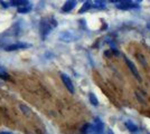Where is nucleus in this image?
<instances>
[{"instance_id":"f257e3e1","label":"nucleus","mask_w":150,"mask_h":134,"mask_svg":"<svg viewBox=\"0 0 150 134\" xmlns=\"http://www.w3.org/2000/svg\"><path fill=\"white\" fill-rule=\"evenodd\" d=\"M27 47H30L29 44H26V43H17V44L9 45L6 47L7 51H17V49H23V48H27Z\"/></svg>"},{"instance_id":"f03ea898","label":"nucleus","mask_w":150,"mask_h":134,"mask_svg":"<svg viewBox=\"0 0 150 134\" xmlns=\"http://www.w3.org/2000/svg\"><path fill=\"white\" fill-rule=\"evenodd\" d=\"M53 27H54V26L50 25L47 20H42V22H40V32L43 34V36H46L47 34H50V29H52Z\"/></svg>"},{"instance_id":"7ed1b4c3","label":"nucleus","mask_w":150,"mask_h":134,"mask_svg":"<svg viewBox=\"0 0 150 134\" xmlns=\"http://www.w3.org/2000/svg\"><path fill=\"white\" fill-rule=\"evenodd\" d=\"M103 132V123L96 119L95 124L91 128V133L92 134H102Z\"/></svg>"},{"instance_id":"20e7f679","label":"nucleus","mask_w":150,"mask_h":134,"mask_svg":"<svg viewBox=\"0 0 150 134\" xmlns=\"http://www.w3.org/2000/svg\"><path fill=\"white\" fill-rule=\"evenodd\" d=\"M62 81H63V83L65 84L66 88L69 89L71 93H74V86H73V83H72L71 78H69L67 75H65V74H62Z\"/></svg>"},{"instance_id":"39448f33","label":"nucleus","mask_w":150,"mask_h":134,"mask_svg":"<svg viewBox=\"0 0 150 134\" xmlns=\"http://www.w3.org/2000/svg\"><path fill=\"white\" fill-rule=\"evenodd\" d=\"M59 38H61V40H63V41H74L77 37L74 36V34H73V32H62V34H61Z\"/></svg>"},{"instance_id":"423d86ee","label":"nucleus","mask_w":150,"mask_h":134,"mask_svg":"<svg viewBox=\"0 0 150 134\" xmlns=\"http://www.w3.org/2000/svg\"><path fill=\"white\" fill-rule=\"evenodd\" d=\"M75 6H76V0H67V1L64 4L62 10L64 13H69V11H72V9H73Z\"/></svg>"},{"instance_id":"0eeeda50","label":"nucleus","mask_w":150,"mask_h":134,"mask_svg":"<svg viewBox=\"0 0 150 134\" xmlns=\"http://www.w3.org/2000/svg\"><path fill=\"white\" fill-rule=\"evenodd\" d=\"M125 62H127V64H128V66H129V68H130V69H131V72L133 73L134 77H136V78H138L139 81H141V78H140V75H139V73H138V69L136 68L134 64L132 63L131 60H129L128 58H125Z\"/></svg>"},{"instance_id":"6e6552de","label":"nucleus","mask_w":150,"mask_h":134,"mask_svg":"<svg viewBox=\"0 0 150 134\" xmlns=\"http://www.w3.org/2000/svg\"><path fill=\"white\" fill-rule=\"evenodd\" d=\"M132 5H133V4H132L131 0H120L118 8H125V9H128V8H133V7H136V6H132Z\"/></svg>"},{"instance_id":"1a4fd4ad","label":"nucleus","mask_w":150,"mask_h":134,"mask_svg":"<svg viewBox=\"0 0 150 134\" xmlns=\"http://www.w3.org/2000/svg\"><path fill=\"white\" fill-rule=\"evenodd\" d=\"M10 5L15 7H23L29 5L28 0H10Z\"/></svg>"},{"instance_id":"9d476101","label":"nucleus","mask_w":150,"mask_h":134,"mask_svg":"<svg viewBox=\"0 0 150 134\" xmlns=\"http://www.w3.org/2000/svg\"><path fill=\"white\" fill-rule=\"evenodd\" d=\"M91 7H92V1H91V0H88L86 2H84V5H83V7H82L81 9H80V11H79V13H84V11L88 10Z\"/></svg>"},{"instance_id":"9b49d317","label":"nucleus","mask_w":150,"mask_h":134,"mask_svg":"<svg viewBox=\"0 0 150 134\" xmlns=\"http://www.w3.org/2000/svg\"><path fill=\"white\" fill-rule=\"evenodd\" d=\"M31 10V6L30 5H27V6H23V7H18V13H26L28 11Z\"/></svg>"},{"instance_id":"f8f14e48","label":"nucleus","mask_w":150,"mask_h":134,"mask_svg":"<svg viewBox=\"0 0 150 134\" xmlns=\"http://www.w3.org/2000/svg\"><path fill=\"white\" fill-rule=\"evenodd\" d=\"M125 126L129 128L131 132H134V131H137L138 128H137V125L136 124H133L131 121H128V122H125Z\"/></svg>"},{"instance_id":"ddd939ff","label":"nucleus","mask_w":150,"mask_h":134,"mask_svg":"<svg viewBox=\"0 0 150 134\" xmlns=\"http://www.w3.org/2000/svg\"><path fill=\"white\" fill-rule=\"evenodd\" d=\"M105 5V0H94V7L96 8H104Z\"/></svg>"},{"instance_id":"4468645a","label":"nucleus","mask_w":150,"mask_h":134,"mask_svg":"<svg viewBox=\"0 0 150 134\" xmlns=\"http://www.w3.org/2000/svg\"><path fill=\"white\" fill-rule=\"evenodd\" d=\"M90 101H91V103H92L93 105H95V106L99 104V101H98V98L95 97V95H94L93 93H91V94H90Z\"/></svg>"},{"instance_id":"2eb2a0df","label":"nucleus","mask_w":150,"mask_h":134,"mask_svg":"<svg viewBox=\"0 0 150 134\" xmlns=\"http://www.w3.org/2000/svg\"><path fill=\"white\" fill-rule=\"evenodd\" d=\"M0 77L1 78H5V79H8V74H7L6 70L4 69L1 66H0Z\"/></svg>"},{"instance_id":"dca6fc26","label":"nucleus","mask_w":150,"mask_h":134,"mask_svg":"<svg viewBox=\"0 0 150 134\" xmlns=\"http://www.w3.org/2000/svg\"><path fill=\"white\" fill-rule=\"evenodd\" d=\"M20 109H23V111H25V112H24L25 114H29V109H26L24 105H20Z\"/></svg>"},{"instance_id":"f3484780","label":"nucleus","mask_w":150,"mask_h":134,"mask_svg":"<svg viewBox=\"0 0 150 134\" xmlns=\"http://www.w3.org/2000/svg\"><path fill=\"white\" fill-rule=\"evenodd\" d=\"M110 1H112V2H119L120 0H110Z\"/></svg>"},{"instance_id":"a211bd4d","label":"nucleus","mask_w":150,"mask_h":134,"mask_svg":"<svg viewBox=\"0 0 150 134\" xmlns=\"http://www.w3.org/2000/svg\"><path fill=\"white\" fill-rule=\"evenodd\" d=\"M0 134H11V133H9V132H1Z\"/></svg>"},{"instance_id":"6ab92c4d","label":"nucleus","mask_w":150,"mask_h":134,"mask_svg":"<svg viewBox=\"0 0 150 134\" xmlns=\"http://www.w3.org/2000/svg\"><path fill=\"white\" fill-rule=\"evenodd\" d=\"M108 134H113V132H112V131H109V132H108Z\"/></svg>"},{"instance_id":"aec40b11","label":"nucleus","mask_w":150,"mask_h":134,"mask_svg":"<svg viewBox=\"0 0 150 134\" xmlns=\"http://www.w3.org/2000/svg\"><path fill=\"white\" fill-rule=\"evenodd\" d=\"M137 1H138V2H139V1H141V0H137Z\"/></svg>"}]
</instances>
